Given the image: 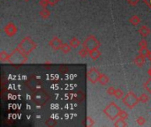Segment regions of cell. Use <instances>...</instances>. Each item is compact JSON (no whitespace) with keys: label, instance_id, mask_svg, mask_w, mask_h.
Returning <instances> with one entry per match:
<instances>
[{"label":"cell","instance_id":"6da1fadb","mask_svg":"<svg viewBox=\"0 0 151 127\" xmlns=\"http://www.w3.org/2000/svg\"><path fill=\"white\" fill-rule=\"evenodd\" d=\"M28 58V55L24 53L18 47L10 54V58L8 63L12 65H22L27 62Z\"/></svg>","mask_w":151,"mask_h":127},{"label":"cell","instance_id":"7a4b0ae2","mask_svg":"<svg viewBox=\"0 0 151 127\" xmlns=\"http://www.w3.org/2000/svg\"><path fill=\"white\" fill-rule=\"evenodd\" d=\"M19 49H20L24 53H26L27 55H29L34 50L36 49L37 45L35 42L29 37V36H26L24 37L21 41L18 44L17 46Z\"/></svg>","mask_w":151,"mask_h":127},{"label":"cell","instance_id":"3957f363","mask_svg":"<svg viewBox=\"0 0 151 127\" xmlns=\"http://www.w3.org/2000/svg\"><path fill=\"white\" fill-rule=\"evenodd\" d=\"M121 109L117 105L116 102H111L104 109L103 112L105 116H107L111 120H115L116 118L119 117V114Z\"/></svg>","mask_w":151,"mask_h":127},{"label":"cell","instance_id":"277c9868","mask_svg":"<svg viewBox=\"0 0 151 127\" xmlns=\"http://www.w3.org/2000/svg\"><path fill=\"white\" fill-rule=\"evenodd\" d=\"M122 101H123V103L127 108L133 109V108H134L140 102V98L134 93H133L132 91H129L128 93H126L124 95Z\"/></svg>","mask_w":151,"mask_h":127},{"label":"cell","instance_id":"5b68a950","mask_svg":"<svg viewBox=\"0 0 151 127\" xmlns=\"http://www.w3.org/2000/svg\"><path fill=\"white\" fill-rule=\"evenodd\" d=\"M100 45H101L100 41L97 40V38L95 35H89V36H87L84 40L83 44H82V47L86 48L88 51H91L99 49Z\"/></svg>","mask_w":151,"mask_h":127},{"label":"cell","instance_id":"8992f818","mask_svg":"<svg viewBox=\"0 0 151 127\" xmlns=\"http://www.w3.org/2000/svg\"><path fill=\"white\" fill-rule=\"evenodd\" d=\"M101 72L95 68V67H91L88 69L87 73V78L88 79V81L92 84H95L96 82H98L99 80V77H100Z\"/></svg>","mask_w":151,"mask_h":127},{"label":"cell","instance_id":"52a82bcc","mask_svg":"<svg viewBox=\"0 0 151 127\" xmlns=\"http://www.w3.org/2000/svg\"><path fill=\"white\" fill-rule=\"evenodd\" d=\"M4 31H5V33H6V34L7 36L13 37V36H14V35L17 34L18 28H17L16 25H14L13 22H9V23H7V24L5 26Z\"/></svg>","mask_w":151,"mask_h":127},{"label":"cell","instance_id":"ba28073f","mask_svg":"<svg viewBox=\"0 0 151 127\" xmlns=\"http://www.w3.org/2000/svg\"><path fill=\"white\" fill-rule=\"evenodd\" d=\"M62 44H63L62 41H61L59 37H57V36H54L52 40H50V41H49V46L52 47L54 51H59V50H60Z\"/></svg>","mask_w":151,"mask_h":127},{"label":"cell","instance_id":"9c48e42d","mask_svg":"<svg viewBox=\"0 0 151 127\" xmlns=\"http://www.w3.org/2000/svg\"><path fill=\"white\" fill-rule=\"evenodd\" d=\"M138 32H139V34H140V36H141L142 38H147V37H148V35L150 34L151 30H150V28H149L148 27H147V26L144 25V26H141V27L139 28Z\"/></svg>","mask_w":151,"mask_h":127},{"label":"cell","instance_id":"30bf717a","mask_svg":"<svg viewBox=\"0 0 151 127\" xmlns=\"http://www.w3.org/2000/svg\"><path fill=\"white\" fill-rule=\"evenodd\" d=\"M146 57H143L140 54H138L135 58H134V64L138 66V67H141L146 61Z\"/></svg>","mask_w":151,"mask_h":127},{"label":"cell","instance_id":"8fae6325","mask_svg":"<svg viewBox=\"0 0 151 127\" xmlns=\"http://www.w3.org/2000/svg\"><path fill=\"white\" fill-rule=\"evenodd\" d=\"M110 81V78L108 75L104 74V73H101L100 74V77H99V80L98 82L101 84V85H103V86H105L106 84H108Z\"/></svg>","mask_w":151,"mask_h":127},{"label":"cell","instance_id":"7c38bea8","mask_svg":"<svg viewBox=\"0 0 151 127\" xmlns=\"http://www.w3.org/2000/svg\"><path fill=\"white\" fill-rule=\"evenodd\" d=\"M100 57H101V51H100L98 49L89 51V58H90L93 61L97 60Z\"/></svg>","mask_w":151,"mask_h":127},{"label":"cell","instance_id":"4fadbf2b","mask_svg":"<svg viewBox=\"0 0 151 127\" xmlns=\"http://www.w3.org/2000/svg\"><path fill=\"white\" fill-rule=\"evenodd\" d=\"M114 126H116V127H125V126H127V123L126 122V119L118 117V118L115 119Z\"/></svg>","mask_w":151,"mask_h":127},{"label":"cell","instance_id":"5bb4252c","mask_svg":"<svg viewBox=\"0 0 151 127\" xmlns=\"http://www.w3.org/2000/svg\"><path fill=\"white\" fill-rule=\"evenodd\" d=\"M69 44L71 45L72 48L76 49V48H78V47L80 45V41L77 37H73V38H72V39L70 40Z\"/></svg>","mask_w":151,"mask_h":127},{"label":"cell","instance_id":"9a60e30c","mask_svg":"<svg viewBox=\"0 0 151 127\" xmlns=\"http://www.w3.org/2000/svg\"><path fill=\"white\" fill-rule=\"evenodd\" d=\"M39 14L41 16V18H42L43 20H47L48 18H49L50 16V12L47 9V8H42Z\"/></svg>","mask_w":151,"mask_h":127},{"label":"cell","instance_id":"2e32d148","mask_svg":"<svg viewBox=\"0 0 151 127\" xmlns=\"http://www.w3.org/2000/svg\"><path fill=\"white\" fill-rule=\"evenodd\" d=\"M129 22H130V24H132L133 26H137V25H139L140 24V18L138 16V15H133L130 19H129V20H128Z\"/></svg>","mask_w":151,"mask_h":127},{"label":"cell","instance_id":"e0dca14e","mask_svg":"<svg viewBox=\"0 0 151 127\" xmlns=\"http://www.w3.org/2000/svg\"><path fill=\"white\" fill-rule=\"evenodd\" d=\"M10 58V54H7L5 51L0 52V60L2 62H8Z\"/></svg>","mask_w":151,"mask_h":127},{"label":"cell","instance_id":"ac0fdd59","mask_svg":"<svg viewBox=\"0 0 151 127\" xmlns=\"http://www.w3.org/2000/svg\"><path fill=\"white\" fill-rule=\"evenodd\" d=\"M71 45L69 44H62V46H61V49H60V51H62V53H64V54H67V53H69L70 51H71Z\"/></svg>","mask_w":151,"mask_h":127},{"label":"cell","instance_id":"d6986e66","mask_svg":"<svg viewBox=\"0 0 151 127\" xmlns=\"http://www.w3.org/2000/svg\"><path fill=\"white\" fill-rule=\"evenodd\" d=\"M143 87H144V88L146 89L147 92H148L149 94H151V77H150L149 79H147L144 82Z\"/></svg>","mask_w":151,"mask_h":127},{"label":"cell","instance_id":"ffe728a7","mask_svg":"<svg viewBox=\"0 0 151 127\" xmlns=\"http://www.w3.org/2000/svg\"><path fill=\"white\" fill-rule=\"evenodd\" d=\"M78 54H79V56L81 57V58H86V57L89 56V51H88L86 48L82 47V48L79 51Z\"/></svg>","mask_w":151,"mask_h":127},{"label":"cell","instance_id":"44dd1931","mask_svg":"<svg viewBox=\"0 0 151 127\" xmlns=\"http://www.w3.org/2000/svg\"><path fill=\"white\" fill-rule=\"evenodd\" d=\"M114 96L117 99H123V97H124V92H123V90H121L120 88H116L115 93H114Z\"/></svg>","mask_w":151,"mask_h":127},{"label":"cell","instance_id":"7402d4cb","mask_svg":"<svg viewBox=\"0 0 151 127\" xmlns=\"http://www.w3.org/2000/svg\"><path fill=\"white\" fill-rule=\"evenodd\" d=\"M139 98H140V102L141 103H147V102H148V100H149V98H148L147 95V94H145V93L141 94V95H140V96Z\"/></svg>","mask_w":151,"mask_h":127},{"label":"cell","instance_id":"603a6c76","mask_svg":"<svg viewBox=\"0 0 151 127\" xmlns=\"http://www.w3.org/2000/svg\"><path fill=\"white\" fill-rule=\"evenodd\" d=\"M148 53H149V51L147 50V48H140V50H139V54L143 57L147 58Z\"/></svg>","mask_w":151,"mask_h":127},{"label":"cell","instance_id":"cb8c5ba5","mask_svg":"<svg viewBox=\"0 0 151 127\" xmlns=\"http://www.w3.org/2000/svg\"><path fill=\"white\" fill-rule=\"evenodd\" d=\"M136 123H137V124H138V125H144V124H145V123H146V119H145V117H143V116H138V117H137V119H136Z\"/></svg>","mask_w":151,"mask_h":127},{"label":"cell","instance_id":"d4e9b609","mask_svg":"<svg viewBox=\"0 0 151 127\" xmlns=\"http://www.w3.org/2000/svg\"><path fill=\"white\" fill-rule=\"evenodd\" d=\"M86 125L87 126H93L95 125V121L92 117L90 116H87L86 118Z\"/></svg>","mask_w":151,"mask_h":127},{"label":"cell","instance_id":"484cf974","mask_svg":"<svg viewBox=\"0 0 151 127\" xmlns=\"http://www.w3.org/2000/svg\"><path fill=\"white\" fill-rule=\"evenodd\" d=\"M119 117H120V118H123V119H126V118L128 117V114H127V113H126L125 110L121 109V110L119 111Z\"/></svg>","mask_w":151,"mask_h":127},{"label":"cell","instance_id":"4316f807","mask_svg":"<svg viewBox=\"0 0 151 127\" xmlns=\"http://www.w3.org/2000/svg\"><path fill=\"white\" fill-rule=\"evenodd\" d=\"M39 5H40V6L42 8H46L47 6L49 5V4L48 0H40V1H39Z\"/></svg>","mask_w":151,"mask_h":127},{"label":"cell","instance_id":"83f0119b","mask_svg":"<svg viewBox=\"0 0 151 127\" xmlns=\"http://www.w3.org/2000/svg\"><path fill=\"white\" fill-rule=\"evenodd\" d=\"M139 47H140V48H147V41L145 39L141 40V41L139 42Z\"/></svg>","mask_w":151,"mask_h":127},{"label":"cell","instance_id":"f1b7e54d","mask_svg":"<svg viewBox=\"0 0 151 127\" xmlns=\"http://www.w3.org/2000/svg\"><path fill=\"white\" fill-rule=\"evenodd\" d=\"M115 90L116 88H114L113 87H109L106 90V93L109 95H114V93H115Z\"/></svg>","mask_w":151,"mask_h":127},{"label":"cell","instance_id":"f546056e","mask_svg":"<svg viewBox=\"0 0 151 127\" xmlns=\"http://www.w3.org/2000/svg\"><path fill=\"white\" fill-rule=\"evenodd\" d=\"M140 1V0H126V2H127L130 6H135Z\"/></svg>","mask_w":151,"mask_h":127},{"label":"cell","instance_id":"4dcf8cb0","mask_svg":"<svg viewBox=\"0 0 151 127\" xmlns=\"http://www.w3.org/2000/svg\"><path fill=\"white\" fill-rule=\"evenodd\" d=\"M48 1H49V4L50 6H54L55 5H57V3L59 1V0H48Z\"/></svg>","mask_w":151,"mask_h":127},{"label":"cell","instance_id":"1f68e13d","mask_svg":"<svg viewBox=\"0 0 151 127\" xmlns=\"http://www.w3.org/2000/svg\"><path fill=\"white\" fill-rule=\"evenodd\" d=\"M147 74H148L149 77H151V67H149V68L147 69Z\"/></svg>","mask_w":151,"mask_h":127},{"label":"cell","instance_id":"d6a6232c","mask_svg":"<svg viewBox=\"0 0 151 127\" xmlns=\"http://www.w3.org/2000/svg\"><path fill=\"white\" fill-rule=\"evenodd\" d=\"M147 58H148V60L149 61H151V51H149V53H148V55H147Z\"/></svg>","mask_w":151,"mask_h":127},{"label":"cell","instance_id":"836d02e7","mask_svg":"<svg viewBox=\"0 0 151 127\" xmlns=\"http://www.w3.org/2000/svg\"><path fill=\"white\" fill-rule=\"evenodd\" d=\"M25 2H28V1H30V0H24Z\"/></svg>","mask_w":151,"mask_h":127},{"label":"cell","instance_id":"e575fe53","mask_svg":"<svg viewBox=\"0 0 151 127\" xmlns=\"http://www.w3.org/2000/svg\"><path fill=\"white\" fill-rule=\"evenodd\" d=\"M150 111H151V109H150Z\"/></svg>","mask_w":151,"mask_h":127}]
</instances>
